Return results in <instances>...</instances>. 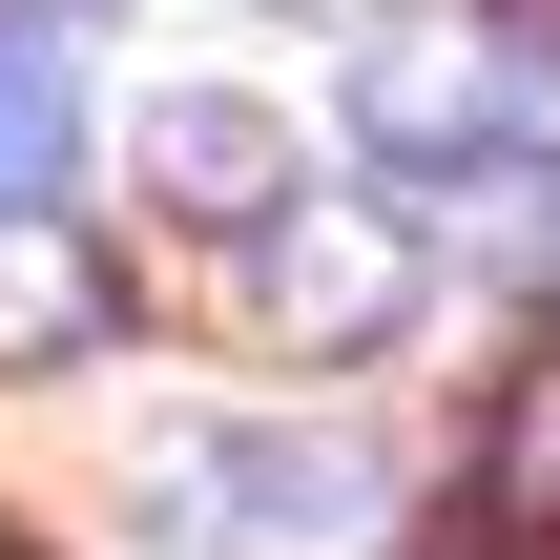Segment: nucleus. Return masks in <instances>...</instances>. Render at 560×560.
<instances>
[{
	"label": "nucleus",
	"instance_id": "f257e3e1",
	"mask_svg": "<svg viewBox=\"0 0 560 560\" xmlns=\"http://www.w3.org/2000/svg\"><path fill=\"white\" fill-rule=\"evenodd\" d=\"M560 104V21H499V0H395L353 42V145L395 187H520Z\"/></svg>",
	"mask_w": 560,
	"mask_h": 560
},
{
	"label": "nucleus",
	"instance_id": "f03ea898",
	"mask_svg": "<svg viewBox=\"0 0 560 560\" xmlns=\"http://www.w3.org/2000/svg\"><path fill=\"white\" fill-rule=\"evenodd\" d=\"M249 332H270L291 374L395 353V332H416V208H374V187H291V208L249 229Z\"/></svg>",
	"mask_w": 560,
	"mask_h": 560
},
{
	"label": "nucleus",
	"instance_id": "7ed1b4c3",
	"mask_svg": "<svg viewBox=\"0 0 560 560\" xmlns=\"http://www.w3.org/2000/svg\"><path fill=\"white\" fill-rule=\"evenodd\" d=\"M145 499H166V540H374L395 478L353 436H166Z\"/></svg>",
	"mask_w": 560,
	"mask_h": 560
},
{
	"label": "nucleus",
	"instance_id": "20e7f679",
	"mask_svg": "<svg viewBox=\"0 0 560 560\" xmlns=\"http://www.w3.org/2000/svg\"><path fill=\"white\" fill-rule=\"evenodd\" d=\"M125 145H145V187H166V208H208V229H270V208H291V125H270V104H229V83H166Z\"/></svg>",
	"mask_w": 560,
	"mask_h": 560
},
{
	"label": "nucleus",
	"instance_id": "39448f33",
	"mask_svg": "<svg viewBox=\"0 0 560 560\" xmlns=\"http://www.w3.org/2000/svg\"><path fill=\"white\" fill-rule=\"evenodd\" d=\"M83 353H125V270L62 208H0V374H83Z\"/></svg>",
	"mask_w": 560,
	"mask_h": 560
},
{
	"label": "nucleus",
	"instance_id": "423d86ee",
	"mask_svg": "<svg viewBox=\"0 0 560 560\" xmlns=\"http://www.w3.org/2000/svg\"><path fill=\"white\" fill-rule=\"evenodd\" d=\"M478 540H520V560H560V332L478 395Z\"/></svg>",
	"mask_w": 560,
	"mask_h": 560
},
{
	"label": "nucleus",
	"instance_id": "0eeeda50",
	"mask_svg": "<svg viewBox=\"0 0 560 560\" xmlns=\"http://www.w3.org/2000/svg\"><path fill=\"white\" fill-rule=\"evenodd\" d=\"M62 166H83V83L42 21H0V208H62Z\"/></svg>",
	"mask_w": 560,
	"mask_h": 560
},
{
	"label": "nucleus",
	"instance_id": "6e6552de",
	"mask_svg": "<svg viewBox=\"0 0 560 560\" xmlns=\"http://www.w3.org/2000/svg\"><path fill=\"white\" fill-rule=\"evenodd\" d=\"M0 560H42V540H21V520H0Z\"/></svg>",
	"mask_w": 560,
	"mask_h": 560
},
{
	"label": "nucleus",
	"instance_id": "1a4fd4ad",
	"mask_svg": "<svg viewBox=\"0 0 560 560\" xmlns=\"http://www.w3.org/2000/svg\"><path fill=\"white\" fill-rule=\"evenodd\" d=\"M540 270H560V208H540Z\"/></svg>",
	"mask_w": 560,
	"mask_h": 560
},
{
	"label": "nucleus",
	"instance_id": "9d476101",
	"mask_svg": "<svg viewBox=\"0 0 560 560\" xmlns=\"http://www.w3.org/2000/svg\"><path fill=\"white\" fill-rule=\"evenodd\" d=\"M42 21H83V0H42Z\"/></svg>",
	"mask_w": 560,
	"mask_h": 560
}]
</instances>
